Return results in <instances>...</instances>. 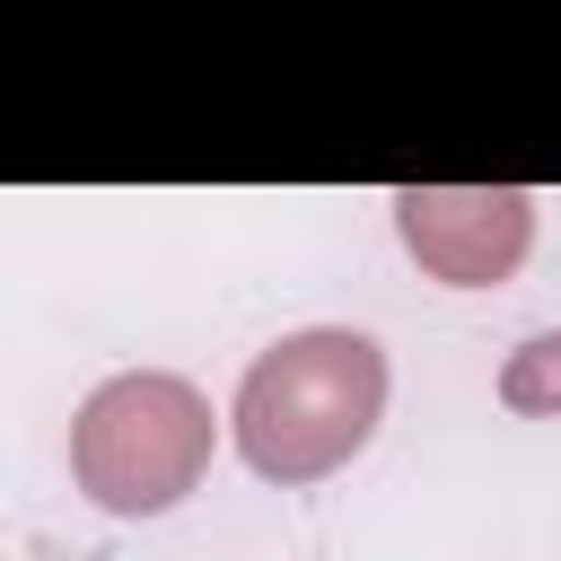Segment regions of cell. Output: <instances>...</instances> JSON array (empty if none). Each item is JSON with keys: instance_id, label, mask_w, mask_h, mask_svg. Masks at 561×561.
I'll use <instances>...</instances> for the list:
<instances>
[{"instance_id": "cell-1", "label": "cell", "mask_w": 561, "mask_h": 561, "mask_svg": "<svg viewBox=\"0 0 561 561\" xmlns=\"http://www.w3.org/2000/svg\"><path fill=\"white\" fill-rule=\"evenodd\" d=\"M377 421H386V351L351 324L280 333L272 351H254V368L228 403L237 456L280 491L342 473L377 438Z\"/></svg>"}, {"instance_id": "cell-2", "label": "cell", "mask_w": 561, "mask_h": 561, "mask_svg": "<svg viewBox=\"0 0 561 561\" xmlns=\"http://www.w3.org/2000/svg\"><path fill=\"white\" fill-rule=\"evenodd\" d=\"M210 447H219V421H210L202 386H184L167 368H123L70 421V482L105 517H167L175 500L202 491Z\"/></svg>"}, {"instance_id": "cell-3", "label": "cell", "mask_w": 561, "mask_h": 561, "mask_svg": "<svg viewBox=\"0 0 561 561\" xmlns=\"http://www.w3.org/2000/svg\"><path fill=\"white\" fill-rule=\"evenodd\" d=\"M403 254L447 289H491L535 245V202L508 184H403L394 193Z\"/></svg>"}, {"instance_id": "cell-4", "label": "cell", "mask_w": 561, "mask_h": 561, "mask_svg": "<svg viewBox=\"0 0 561 561\" xmlns=\"http://www.w3.org/2000/svg\"><path fill=\"white\" fill-rule=\"evenodd\" d=\"M500 403L526 421H561V333H526L500 368Z\"/></svg>"}]
</instances>
